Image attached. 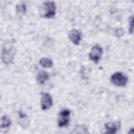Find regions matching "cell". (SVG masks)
Masks as SVG:
<instances>
[{
    "instance_id": "1",
    "label": "cell",
    "mask_w": 134,
    "mask_h": 134,
    "mask_svg": "<svg viewBox=\"0 0 134 134\" xmlns=\"http://www.w3.org/2000/svg\"><path fill=\"white\" fill-rule=\"evenodd\" d=\"M15 49L10 43H6L3 47L2 60L5 64L12 63L15 55Z\"/></svg>"
},
{
    "instance_id": "2",
    "label": "cell",
    "mask_w": 134,
    "mask_h": 134,
    "mask_svg": "<svg viewBox=\"0 0 134 134\" xmlns=\"http://www.w3.org/2000/svg\"><path fill=\"white\" fill-rule=\"evenodd\" d=\"M111 83L118 87H124L127 83L128 77L121 72H116L113 74L110 77Z\"/></svg>"
},
{
    "instance_id": "3",
    "label": "cell",
    "mask_w": 134,
    "mask_h": 134,
    "mask_svg": "<svg viewBox=\"0 0 134 134\" xmlns=\"http://www.w3.org/2000/svg\"><path fill=\"white\" fill-rule=\"evenodd\" d=\"M43 12L42 15L45 18H53L56 13V6L54 2L47 1L43 3Z\"/></svg>"
},
{
    "instance_id": "4",
    "label": "cell",
    "mask_w": 134,
    "mask_h": 134,
    "mask_svg": "<svg viewBox=\"0 0 134 134\" xmlns=\"http://www.w3.org/2000/svg\"><path fill=\"white\" fill-rule=\"evenodd\" d=\"M103 52V51L102 48L99 45L96 44L92 47L89 53V58L94 63H97L102 57Z\"/></svg>"
},
{
    "instance_id": "5",
    "label": "cell",
    "mask_w": 134,
    "mask_h": 134,
    "mask_svg": "<svg viewBox=\"0 0 134 134\" xmlns=\"http://www.w3.org/2000/svg\"><path fill=\"white\" fill-rule=\"evenodd\" d=\"M70 110L67 109L62 110L59 113L58 119V125L59 127L62 128L68 125L70 121Z\"/></svg>"
},
{
    "instance_id": "6",
    "label": "cell",
    "mask_w": 134,
    "mask_h": 134,
    "mask_svg": "<svg viewBox=\"0 0 134 134\" xmlns=\"http://www.w3.org/2000/svg\"><path fill=\"white\" fill-rule=\"evenodd\" d=\"M53 105V100L51 95L48 93H41V107L42 110H47L50 109Z\"/></svg>"
},
{
    "instance_id": "7",
    "label": "cell",
    "mask_w": 134,
    "mask_h": 134,
    "mask_svg": "<svg viewBox=\"0 0 134 134\" xmlns=\"http://www.w3.org/2000/svg\"><path fill=\"white\" fill-rule=\"evenodd\" d=\"M68 37L70 41L75 45H78L82 38L81 32L76 29H72L68 32Z\"/></svg>"
},
{
    "instance_id": "8",
    "label": "cell",
    "mask_w": 134,
    "mask_h": 134,
    "mask_svg": "<svg viewBox=\"0 0 134 134\" xmlns=\"http://www.w3.org/2000/svg\"><path fill=\"white\" fill-rule=\"evenodd\" d=\"M120 126V124L119 122H108L105 125V128L106 130V133L110 134L115 133L119 128Z\"/></svg>"
},
{
    "instance_id": "9",
    "label": "cell",
    "mask_w": 134,
    "mask_h": 134,
    "mask_svg": "<svg viewBox=\"0 0 134 134\" xmlns=\"http://www.w3.org/2000/svg\"><path fill=\"white\" fill-rule=\"evenodd\" d=\"M49 79V74L48 72L44 70H41L38 73L36 80L38 83L40 84H43Z\"/></svg>"
},
{
    "instance_id": "10",
    "label": "cell",
    "mask_w": 134,
    "mask_h": 134,
    "mask_svg": "<svg viewBox=\"0 0 134 134\" xmlns=\"http://www.w3.org/2000/svg\"><path fill=\"white\" fill-rule=\"evenodd\" d=\"M39 64L45 68H49L52 66L53 61L52 60L48 58H42L39 61Z\"/></svg>"
},
{
    "instance_id": "11",
    "label": "cell",
    "mask_w": 134,
    "mask_h": 134,
    "mask_svg": "<svg viewBox=\"0 0 134 134\" xmlns=\"http://www.w3.org/2000/svg\"><path fill=\"white\" fill-rule=\"evenodd\" d=\"M11 125V120L6 115H4L2 117L1 119V128H7Z\"/></svg>"
},
{
    "instance_id": "12",
    "label": "cell",
    "mask_w": 134,
    "mask_h": 134,
    "mask_svg": "<svg viewBox=\"0 0 134 134\" xmlns=\"http://www.w3.org/2000/svg\"><path fill=\"white\" fill-rule=\"evenodd\" d=\"M16 10L18 14H24L26 12V6L24 4H18L16 6Z\"/></svg>"
},
{
    "instance_id": "13",
    "label": "cell",
    "mask_w": 134,
    "mask_h": 134,
    "mask_svg": "<svg viewBox=\"0 0 134 134\" xmlns=\"http://www.w3.org/2000/svg\"><path fill=\"white\" fill-rule=\"evenodd\" d=\"M133 16H131L129 18V32L131 34H132L133 31Z\"/></svg>"
},
{
    "instance_id": "14",
    "label": "cell",
    "mask_w": 134,
    "mask_h": 134,
    "mask_svg": "<svg viewBox=\"0 0 134 134\" xmlns=\"http://www.w3.org/2000/svg\"><path fill=\"white\" fill-rule=\"evenodd\" d=\"M116 34H117V36L118 37H121L122 36V35L124 34V31L122 28H119V29H117L116 30Z\"/></svg>"
}]
</instances>
